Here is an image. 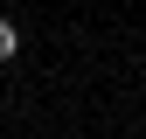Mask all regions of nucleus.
<instances>
[{
	"instance_id": "f257e3e1",
	"label": "nucleus",
	"mask_w": 146,
	"mask_h": 139,
	"mask_svg": "<svg viewBox=\"0 0 146 139\" xmlns=\"http://www.w3.org/2000/svg\"><path fill=\"white\" fill-rule=\"evenodd\" d=\"M14 49H21V35H14V21H7V14H0V63H7Z\"/></svg>"
}]
</instances>
